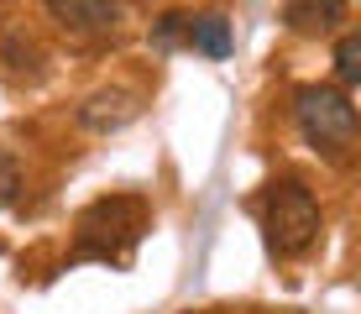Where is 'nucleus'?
Segmentation results:
<instances>
[{"instance_id": "nucleus-1", "label": "nucleus", "mask_w": 361, "mask_h": 314, "mask_svg": "<svg viewBox=\"0 0 361 314\" xmlns=\"http://www.w3.org/2000/svg\"><path fill=\"white\" fill-rule=\"evenodd\" d=\"M262 225H267V246L278 257H304L309 246L319 241V205L304 183L283 179L267 188V205H262Z\"/></svg>"}, {"instance_id": "nucleus-2", "label": "nucleus", "mask_w": 361, "mask_h": 314, "mask_svg": "<svg viewBox=\"0 0 361 314\" xmlns=\"http://www.w3.org/2000/svg\"><path fill=\"white\" fill-rule=\"evenodd\" d=\"M298 110V131H304L309 147H319V152H341V147L356 142V105L345 90H335V84H304L293 99Z\"/></svg>"}, {"instance_id": "nucleus-3", "label": "nucleus", "mask_w": 361, "mask_h": 314, "mask_svg": "<svg viewBox=\"0 0 361 314\" xmlns=\"http://www.w3.org/2000/svg\"><path fill=\"white\" fill-rule=\"evenodd\" d=\"M147 231V205L142 199H99L79 215V251L84 257H116L121 246H131Z\"/></svg>"}, {"instance_id": "nucleus-4", "label": "nucleus", "mask_w": 361, "mask_h": 314, "mask_svg": "<svg viewBox=\"0 0 361 314\" xmlns=\"http://www.w3.org/2000/svg\"><path fill=\"white\" fill-rule=\"evenodd\" d=\"M136 116H142V99H136L131 90H94L90 99H84L79 121L90 126V131H121V126H131Z\"/></svg>"}, {"instance_id": "nucleus-5", "label": "nucleus", "mask_w": 361, "mask_h": 314, "mask_svg": "<svg viewBox=\"0 0 361 314\" xmlns=\"http://www.w3.org/2000/svg\"><path fill=\"white\" fill-rule=\"evenodd\" d=\"M283 21H288L298 37H325L345 21V0H288Z\"/></svg>"}, {"instance_id": "nucleus-6", "label": "nucleus", "mask_w": 361, "mask_h": 314, "mask_svg": "<svg viewBox=\"0 0 361 314\" xmlns=\"http://www.w3.org/2000/svg\"><path fill=\"white\" fill-rule=\"evenodd\" d=\"M47 11L73 32H110L116 27V0H47Z\"/></svg>"}, {"instance_id": "nucleus-7", "label": "nucleus", "mask_w": 361, "mask_h": 314, "mask_svg": "<svg viewBox=\"0 0 361 314\" xmlns=\"http://www.w3.org/2000/svg\"><path fill=\"white\" fill-rule=\"evenodd\" d=\"M189 47H199L204 58H226L231 53V21L220 11L209 16H189Z\"/></svg>"}, {"instance_id": "nucleus-8", "label": "nucleus", "mask_w": 361, "mask_h": 314, "mask_svg": "<svg viewBox=\"0 0 361 314\" xmlns=\"http://www.w3.org/2000/svg\"><path fill=\"white\" fill-rule=\"evenodd\" d=\"M335 79L361 84V32H341V42H335Z\"/></svg>"}, {"instance_id": "nucleus-9", "label": "nucleus", "mask_w": 361, "mask_h": 314, "mask_svg": "<svg viewBox=\"0 0 361 314\" xmlns=\"http://www.w3.org/2000/svg\"><path fill=\"white\" fill-rule=\"evenodd\" d=\"M16 188H21V168H16L11 157H0V210L16 199Z\"/></svg>"}, {"instance_id": "nucleus-10", "label": "nucleus", "mask_w": 361, "mask_h": 314, "mask_svg": "<svg viewBox=\"0 0 361 314\" xmlns=\"http://www.w3.org/2000/svg\"><path fill=\"white\" fill-rule=\"evenodd\" d=\"M178 37H189V16H163V27H157V47H173Z\"/></svg>"}]
</instances>
